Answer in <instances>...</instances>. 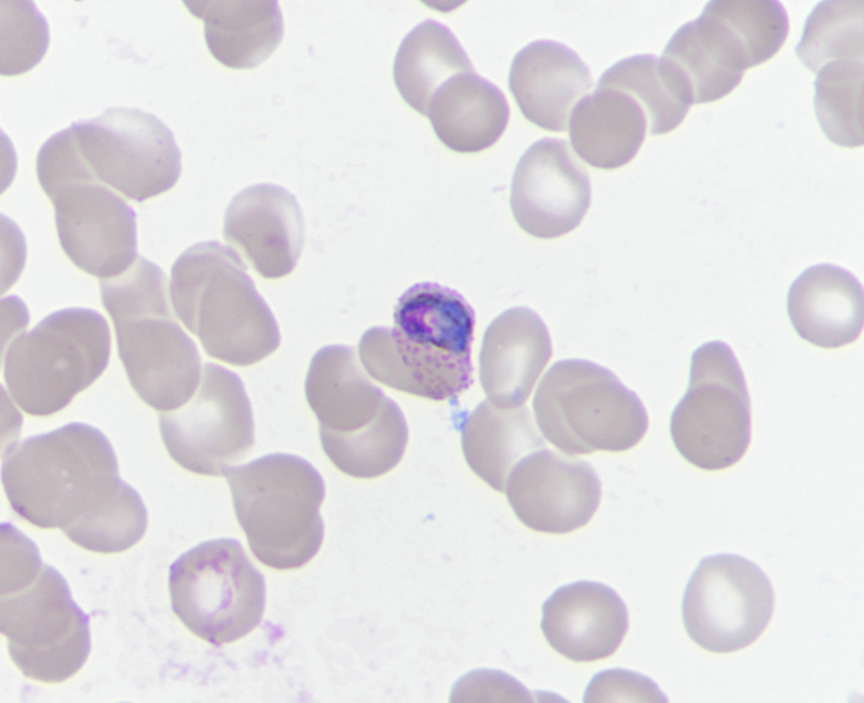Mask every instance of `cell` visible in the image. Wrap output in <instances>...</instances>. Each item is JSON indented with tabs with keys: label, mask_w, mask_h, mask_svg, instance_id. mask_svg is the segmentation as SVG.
<instances>
[{
	"label": "cell",
	"mask_w": 864,
	"mask_h": 703,
	"mask_svg": "<svg viewBox=\"0 0 864 703\" xmlns=\"http://www.w3.org/2000/svg\"><path fill=\"white\" fill-rule=\"evenodd\" d=\"M322 449L333 465L346 475L370 479L393 469L402 459L408 427L401 409L386 399L367 426L346 434L319 431Z\"/></svg>",
	"instance_id": "f1b7e54d"
},
{
	"label": "cell",
	"mask_w": 864,
	"mask_h": 703,
	"mask_svg": "<svg viewBox=\"0 0 864 703\" xmlns=\"http://www.w3.org/2000/svg\"><path fill=\"white\" fill-rule=\"evenodd\" d=\"M864 1H822L807 17L796 55L813 72L835 60L863 61Z\"/></svg>",
	"instance_id": "1f68e13d"
},
{
	"label": "cell",
	"mask_w": 864,
	"mask_h": 703,
	"mask_svg": "<svg viewBox=\"0 0 864 703\" xmlns=\"http://www.w3.org/2000/svg\"><path fill=\"white\" fill-rule=\"evenodd\" d=\"M461 444L471 470L499 492L520 460L545 447L525 405L499 407L488 399L465 419Z\"/></svg>",
	"instance_id": "4316f807"
},
{
	"label": "cell",
	"mask_w": 864,
	"mask_h": 703,
	"mask_svg": "<svg viewBox=\"0 0 864 703\" xmlns=\"http://www.w3.org/2000/svg\"><path fill=\"white\" fill-rule=\"evenodd\" d=\"M100 292L137 395L159 412L185 404L199 385L201 358L172 312L162 269L138 256L124 273L101 279Z\"/></svg>",
	"instance_id": "3957f363"
},
{
	"label": "cell",
	"mask_w": 864,
	"mask_h": 703,
	"mask_svg": "<svg viewBox=\"0 0 864 703\" xmlns=\"http://www.w3.org/2000/svg\"><path fill=\"white\" fill-rule=\"evenodd\" d=\"M533 410L543 436L569 455L626 451L648 429L638 395L607 368L582 359L551 366L538 385Z\"/></svg>",
	"instance_id": "ba28073f"
},
{
	"label": "cell",
	"mask_w": 864,
	"mask_h": 703,
	"mask_svg": "<svg viewBox=\"0 0 864 703\" xmlns=\"http://www.w3.org/2000/svg\"><path fill=\"white\" fill-rule=\"evenodd\" d=\"M591 203V184L568 142L542 138L521 156L515 168L510 206L518 225L543 239L574 230Z\"/></svg>",
	"instance_id": "9a60e30c"
},
{
	"label": "cell",
	"mask_w": 864,
	"mask_h": 703,
	"mask_svg": "<svg viewBox=\"0 0 864 703\" xmlns=\"http://www.w3.org/2000/svg\"><path fill=\"white\" fill-rule=\"evenodd\" d=\"M774 611V590L747 558L718 553L700 560L682 599L688 636L701 648L730 653L752 644Z\"/></svg>",
	"instance_id": "5bb4252c"
},
{
	"label": "cell",
	"mask_w": 864,
	"mask_h": 703,
	"mask_svg": "<svg viewBox=\"0 0 864 703\" xmlns=\"http://www.w3.org/2000/svg\"><path fill=\"white\" fill-rule=\"evenodd\" d=\"M69 127L98 180L130 200L158 196L180 177V149L171 130L153 114L111 107Z\"/></svg>",
	"instance_id": "7c38bea8"
},
{
	"label": "cell",
	"mask_w": 864,
	"mask_h": 703,
	"mask_svg": "<svg viewBox=\"0 0 864 703\" xmlns=\"http://www.w3.org/2000/svg\"><path fill=\"white\" fill-rule=\"evenodd\" d=\"M1 15V74L25 73L35 67L47 51V21L31 1H2Z\"/></svg>",
	"instance_id": "836d02e7"
},
{
	"label": "cell",
	"mask_w": 864,
	"mask_h": 703,
	"mask_svg": "<svg viewBox=\"0 0 864 703\" xmlns=\"http://www.w3.org/2000/svg\"><path fill=\"white\" fill-rule=\"evenodd\" d=\"M204 22L211 55L232 69H250L264 62L283 38V18L274 0L184 1Z\"/></svg>",
	"instance_id": "603a6c76"
},
{
	"label": "cell",
	"mask_w": 864,
	"mask_h": 703,
	"mask_svg": "<svg viewBox=\"0 0 864 703\" xmlns=\"http://www.w3.org/2000/svg\"><path fill=\"white\" fill-rule=\"evenodd\" d=\"M863 61L835 60L818 71L814 82V110L826 137L846 148L863 145Z\"/></svg>",
	"instance_id": "4dcf8cb0"
},
{
	"label": "cell",
	"mask_w": 864,
	"mask_h": 703,
	"mask_svg": "<svg viewBox=\"0 0 864 703\" xmlns=\"http://www.w3.org/2000/svg\"><path fill=\"white\" fill-rule=\"evenodd\" d=\"M541 630L549 645L574 662L612 655L628 630V611L611 587L577 581L557 588L542 606Z\"/></svg>",
	"instance_id": "ac0fdd59"
},
{
	"label": "cell",
	"mask_w": 864,
	"mask_h": 703,
	"mask_svg": "<svg viewBox=\"0 0 864 703\" xmlns=\"http://www.w3.org/2000/svg\"><path fill=\"white\" fill-rule=\"evenodd\" d=\"M170 300L177 317L217 360L249 366L280 345L277 321L246 264L218 241L197 243L176 259Z\"/></svg>",
	"instance_id": "277c9868"
},
{
	"label": "cell",
	"mask_w": 864,
	"mask_h": 703,
	"mask_svg": "<svg viewBox=\"0 0 864 703\" xmlns=\"http://www.w3.org/2000/svg\"><path fill=\"white\" fill-rule=\"evenodd\" d=\"M505 492L525 526L564 534L593 517L601 500V482L589 463L542 448L515 465Z\"/></svg>",
	"instance_id": "2e32d148"
},
{
	"label": "cell",
	"mask_w": 864,
	"mask_h": 703,
	"mask_svg": "<svg viewBox=\"0 0 864 703\" xmlns=\"http://www.w3.org/2000/svg\"><path fill=\"white\" fill-rule=\"evenodd\" d=\"M696 20L726 65L740 73L771 59L789 31L787 12L775 0H713Z\"/></svg>",
	"instance_id": "484cf974"
},
{
	"label": "cell",
	"mask_w": 864,
	"mask_h": 703,
	"mask_svg": "<svg viewBox=\"0 0 864 703\" xmlns=\"http://www.w3.org/2000/svg\"><path fill=\"white\" fill-rule=\"evenodd\" d=\"M508 84L523 116L551 131L568 128L572 109L593 86L589 68L562 43L536 40L513 58Z\"/></svg>",
	"instance_id": "d6986e66"
},
{
	"label": "cell",
	"mask_w": 864,
	"mask_h": 703,
	"mask_svg": "<svg viewBox=\"0 0 864 703\" xmlns=\"http://www.w3.org/2000/svg\"><path fill=\"white\" fill-rule=\"evenodd\" d=\"M569 121L571 145L577 155L605 170L620 168L635 157L648 124L634 98L602 87L576 104Z\"/></svg>",
	"instance_id": "d4e9b609"
},
{
	"label": "cell",
	"mask_w": 864,
	"mask_h": 703,
	"mask_svg": "<svg viewBox=\"0 0 864 703\" xmlns=\"http://www.w3.org/2000/svg\"><path fill=\"white\" fill-rule=\"evenodd\" d=\"M453 701H532L530 692L514 677L498 670L471 671L455 684Z\"/></svg>",
	"instance_id": "d590c367"
},
{
	"label": "cell",
	"mask_w": 864,
	"mask_h": 703,
	"mask_svg": "<svg viewBox=\"0 0 864 703\" xmlns=\"http://www.w3.org/2000/svg\"><path fill=\"white\" fill-rule=\"evenodd\" d=\"M552 356L549 331L533 310L504 311L487 327L479 356L480 381L499 407L523 405Z\"/></svg>",
	"instance_id": "ffe728a7"
},
{
	"label": "cell",
	"mask_w": 864,
	"mask_h": 703,
	"mask_svg": "<svg viewBox=\"0 0 864 703\" xmlns=\"http://www.w3.org/2000/svg\"><path fill=\"white\" fill-rule=\"evenodd\" d=\"M394 326L372 327L359 358L378 382L414 396L444 401L473 383L472 307L457 291L434 282L408 288L398 299Z\"/></svg>",
	"instance_id": "6da1fadb"
},
{
	"label": "cell",
	"mask_w": 864,
	"mask_h": 703,
	"mask_svg": "<svg viewBox=\"0 0 864 703\" xmlns=\"http://www.w3.org/2000/svg\"><path fill=\"white\" fill-rule=\"evenodd\" d=\"M597 87L617 89L634 98L646 115L652 135L674 130L690 107L673 91L660 69L659 58L652 54L618 61L601 75Z\"/></svg>",
	"instance_id": "d6a6232c"
},
{
	"label": "cell",
	"mask_w": 864,
	"mask_h": 703,
	"mask_svg": "<svg viewBox=\"0 0 864 703\" xmlns=\"http://www.w3.org/2000/svg\"><path fill=\"white\" fill-rule=\"evenodd\" d=\"M667 701L650 678L642 674L615 668L594 675L584 693V702Z\"/></svg>",
	"instance_id": "e575fe53"
},
{
	"label": "cell",
	"mask_w": 864,
	"mask_h": 703,
	"mask_svg": "<svg viewBox=\"0 0 864 703\" xmlns=\"http://www.w3.org/2000/svg\"><path fill=\"white\" fill-rule=\"evenodd\" d=\"M475 71L467 53L444 24L427 19L403 38L393 65V78L404 101L426 116L440 86L455 75Z\"/></svg>",
	"instance_id": "83f0119b"
},
{
	"label": "cell",
	"mask_w": 864,
	"mask_h": 703,
	"mask_svg": "<svg viewBox=\"0 0 864 703\" xmlns=\"http://www.w3.org/2000/svg\"><path fill=\"white\" fill-rule=\"evenodd\" d=\"M110 348V329L99 312L55 311L10 342L3 357L6 387L25 413L52 415L98 379Z\"/></svg>",
	"instance_id": "52a82bcc"
},
{
	"label": "cell",
	"mask_w": 864,
	"mask_h": 703,
	"mask_svg": "<svg viewBox=\"0 0 864 703\" xmlns=\"http://www.w3.org/2000/svg\"><path fill=\"white\" fill-rule=\"evenodd\" d=\"M225 477L237 520L259 561L288 570L318 553L324 537L319 508L325 484L311 463L273 453L232 467Z\"/></svg>",
	"instance_id": "8992f818"
},
{
	"label": "cell",
	"mask_w": 864,
	"mask_h": 703,
	"mask_svg": "<svg viewBox=\"0 0 864 703\" xmlns=\"http://www.w3.org/2000/svg\"><path fill=\"white\" fill-rule=\"evenodd\" d=\"M0 624L12 661L36 681L69 679L90 653L89 617L73 600L64 577L47 564L1 589Z\"/></svg>",
	"instance_id": "30bf717a"
},
{
	"label": "cell",
	"mask_w": 864,
	"mask_h": 703,
	"mask_svg": "<svg viewBox=\"0 0 864 703\" xmlns=\"http://www.w3.org/2000/svg\"><path fill=\"white\" fill-rule=\"evenodd\" d=\"M670 434L681 456L702 470L726 469L746 453L750 398L727 343L710 341L693 352L688 389L672 412Z\"/></svg>",
	"instance_id": "8fae6325"
},
{
	"label": "cell",
	"mask_w": 864,
	"mask_h": 703,
	"mask_svg": "<svg viewBox=\"0 0 864 703\" xmlns=\"http://www.w3.org/2000/svg\"><path fill=\"white\" fill-rule=\"evenodd\" d=\"M668 84L689 106L717 101L731 93L743 73L724 64L695 20L681 26L659 58Z\"/></svg>",
	"instance_id": "f546056e"
},
{
	"label": "cell",
	"mask_w": 864,
	"mask_h": 703,
	"mask_svg": "<svg viewBox=\"0 0 864 703\" xmlns=\"http://www.w3.org/2000/svg\"><path fill=\"white\" fill-rule=\"evenodd\" d=\"M305 396L319 431L346 434L360 430L381 411L387 396L361 368L354 348L328 345L311 359Z\"/></svg>",
	"instance_id": "7402d4cb"
},
{
	"label": "cell",
	"mask_w": 864,
	"mask_h": 703,
	"mask_svg": "<svg viewBox=\"0 0 864 703\" xmlns=\"http://www.w3.org/2000/svg\"><path fill=\"white\" fill-rule=\"evenodd\" d=\"M1 475L17 515L42 529L60 528L67 537L130 486L119 476L107 437L79 422L24 440L3 458Z\"/></svg>",
	"instance_id": "7a4b0ae2"
},
{
	"label": "cell",
	"mask_w": 864,
	"mask_h": 703,
	"mask_svg": "<svg viewBox=\"0 0 864 703\" xmlns=\"http://www.w3.org/2000/svg\"><path fill=\"white\" fill-rule=\"evenodd\" d=\"M173 612L196 636L214 646L254 630L265 610L263 574L232 538L204 541L169 568Z\"/></svg>",
	"instance_id": "9c48e42d"
},
{
	"label": "cell",
	"mask_w": 864,
	"mask_h": 703,
	"mask_svg": "<svg viewBox=\"0 0 864 703\" xmlns=\"http://www.w3.org/2000/svg\"><path fill=\"white\" fill-rule=\"evenodd\" d=\"M787 313L805 341L826 349L845 346L856 341L863 329V287L840 266L813 265L792 282Z\"/></svg>",
	"instance_id": "44dd1931"
},
{
	"label": "cell",
	"mask_w": 864,
	"mask_h": 703,
	"mask_svg": "<svg viewBox=\"0 0 864 703\" xmlns=\"http://www.w3.org/2000/svg\"><path fill=\"white\" fill-rule=\"evenodd\" d=\"M509 115L503 92L473 71L444 82L433 95L426 116L447 148L476 153L499 140Z\"/></svg>",
	"instance_id": "cb8c5ba5"
},
{
	"label": "cell",
	"mask_w": 864,
	"mask_h": 703,
	"mask_svg": "<svg viewBox=\"0 0 864 703\" xmlns=\"http://www.w3.org/2000/svg\"><path fill=\"white\" fill-rule=\"evenodd\" d=\"M36 172L54 206L60 245L72 263L100 280L128 270L139 256L136 214L98 180L69 127L43 143Z\"/></svg>",
	"instance_id": "5b68a950"
},
{
	"label": "cell",
	"mask_w": 864,
	"mask_h": 703,
	"mask_svg": "<svg viewBox=\"0 0 864 703\" xmlns=\"http://www.w3.org/2000/svg\"><path fill=\"white\" fill-rule=\"evenodd\" d=\"M304 218L295 196L270 183L249 186L228 205L223 237L265 279L290 274L304 245Z\"/></svg>",
	"instance_id": "e0dca14e"
},
{
	"label": "cell",
	"mask_w": 864,
	"mask_h": 703,
	"mask_svg": "<svg viewBox=\"0 0 864 703\" xmlns=\"http://www.w3.org/2000/svg\"><path fill=\"white\" fill-rule=\"evenodd\" d=\"M170 457L199 475L225 476L255 443L251 403L241 378L214 363L203 366L193 396L159 414Z\"/></svg>",
	"instance_id": "4fadbf2b"
}]
</instances>
